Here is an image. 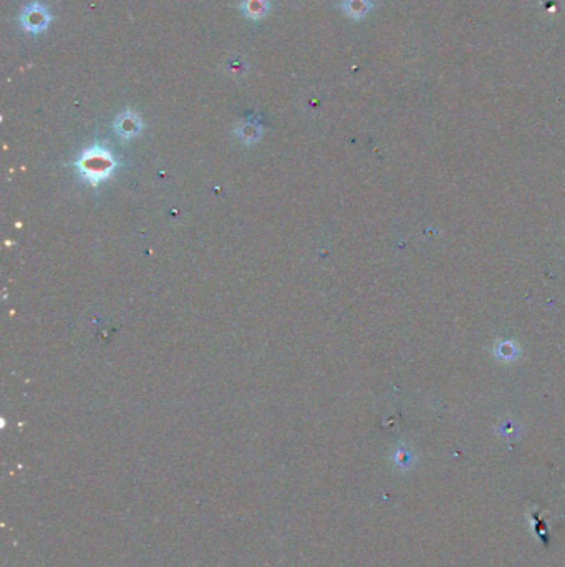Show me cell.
<instances>
[{
	"instance_id": "cell-4",
	"label": "cell",
	"mask_w": 565,
	"mask_h": 567,
	"mask_svg": "<svg viewBox=\"0 0 565 567\" xmlns=\"http://www.w3.org/2000/svg\"><path fill=\"white\" fill-rule=\"evenodd\" d=\"M107 158H105V156H95V163H96V168L98 169H102V171H105V169H107L109 164H98V163H102V161H105ZM83 166L85 168H88L90 171H93V160L91 158H86L85 160V164H83Z\"/></svg>"
},
{
	"instance_id": "cell-1",
	"label": "cell",
	"mask_w": 565,
	"mask_h": 567,
	"mask_svg": "<svg viewBox=\"0 0 565 567\" xmlns=\"http://www.w3.org/2000/svg\"><path fill=\"white\" fill-rule=\"evenodd\" d=\"M48 22H50V15H48L47 8L40 6V3H32L22 14V25H24V29L27 32H42V30L48 27Z\"/></svg>"
},
{
	"instance_id": "cell-2",
	"label": "cell",
	"mask_w": 565,
	"mask_h": 567,
	"mask_svg": "<svg viewBox=\"0 0 565 567\" xmlns=\"http://www.w3.org/2000/svg\"><path fill=\"white\" fill-rule=\"evenodd\" d=\"M242 8H244L245 15L251 17L252 20H256L267 14L269 6H267V0H244Z\"/></svg>"
},
{
	"instance_id": "cell-3",
	"label": "cell",
	"mask_w": 565,
	"mask_h": 567,
	"mask_svg": "<svg viewBox=\"0 0 565 567\" xmlns=\"http://www.w3.org/2000/svg\"><path fill=\"white\" fill-rule=\"evenodd\" d=\"M138 126V120L133 115H128L121 118V133H133L134 128Z\"/></svg>"
}]
</instances>
